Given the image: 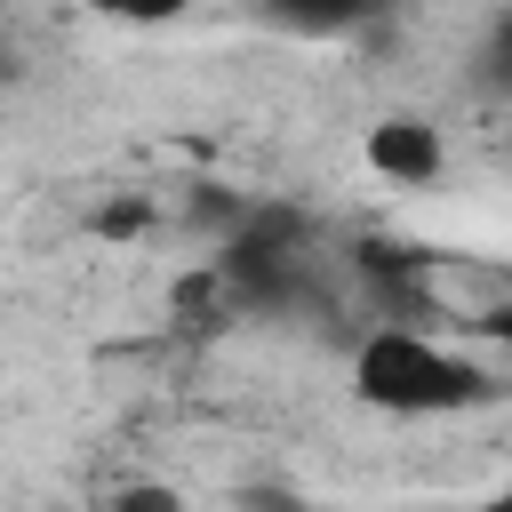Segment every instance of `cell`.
<instances>
[{
    "instance_id": "52a82bcc",
    "label": "cell",
    "mask_w": 512,
    "mask_h": 512,
    "mask_svg": "<svg viewBox=\"0 0 512 512\" xmlns=\"http://www.w3.org/2000/svg\"><path fill=\"white\" fill-rule=\"evenodd\" d=\"M112 8H120V16H176L184 0H112Z\"/></svg>"
},
{
    "instance_id": "ba28073f",
    "label": "cell",
    "mask_w": 512,
    "mask_h": 512,
    "mask_svg": "<svg viewBox=\"0 0 512 512\" xmlns=\"http://www.w3.org/2000/svg\"><path fill=\"white\" fill-rule=\"evenodd\" d=\"M488 512H512V488H496V504H488Z\"/></svg>"
},
{
    "instance_id": "8992f818",
    "label": "cell",
    "mask_w": 512,
    "mask_h": 512,
    "mask_svg": "<svg viewBox=\"0 0 512 512\" xmlns=\"http://www.w3.org/2000/svg\"><path fill=\"white\" fill-rule=\"evenodd\" d=\"M112 512H184V504H176L168 488H128V496H120Z\"/></svg>"
},
{
    "instance_id": "6da1fadb",
    "label": "cell",
    "mask_w": 512,
    "mask_h": 512,
    "mask_svg": "<svg viewBox=\"0 0 512 512\" xmlns=\"http://www.w3.org/2000/svg\"><path fill=\"white\" fill-rule=\"evenodd\" d=\"M352 384L384 416H464V408L496 400V376L480 360L432 344L424 328H376L352 360Z\"/></svg>"
},
{
    "instance_id": "5b68a950",
    "label": "cell",
    "mask_w": 512,
    "mask_h": 512,
    "mask_svg": "<svg viewBox=\"0 0 512 512\" xmlns=\"http://www.w3.org/2000/svg\"><path fill=\"white\" fill-rule=\"evenodd\" d=\"M488 72L512 88V8H504V16H496V32H488Z\"/></svg>"
},
{
    "instance_id": "7a4b0ae2",
    "label": "cell",
    "mask_w": 512,
    "mask_h": 512,
    "mask_svg": "<svg viewBox=\"0 0 512 512\" xmlns=\"http://www.w3.org/2000/svg\"><path fill=\"white\" fill-rule=\"evenodd\" d=\"M224 280H232L248 304L288 312V304H304V296H312V248L296 240V224H288V216H256V224L224 248Z\"/></svg>"
},
{
    "instance_id": "277c9868",
    "label": "cell",
    "mask_w": 512,
    "mask_h": 512,
    "mask_svg": "<svg viewBox=\"0 0 512 512\" xmlns=\"http://www.w3.org/2000/svg\"><path fill=\"white\" fill-rule=\"evenodd\" d=\"M280 24H296V32H352V24H368L384 0H264Z\"/></svg>"
},
{
    "instance_id": "3957f363",
    "label": "cell",
    "mask_w": 512,
    "mask_h": 512,
    "mask_svg": "<svg viewBox=\"0 0 512 512\" xmlns=\"http://www.w3.org/2000/svg\"><path fill=\"white\" fill-rule=\"evenodd\" d=\"M368 160H376L384 176H408V184H424V176L440 168V144H432V128H424V120H384V128L368 136Z\"/></svg>"
}]
</instances>
